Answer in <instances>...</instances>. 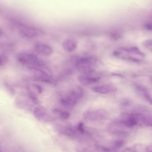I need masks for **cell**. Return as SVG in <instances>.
Masks as SVG:
<instances>
[{"label": "cell", "instance_id": "1", "mask_svg": "<svg viewBox=\"0 0 152 152\" xmlns=\"http://www.w3.org/2000/svg\"><path fill=\"white\" fill-rule=\"evenodd\" d=\"M17 59L19 63L23 64L30 65L33 67H42L45 65L43 60L31 53L20 54L18 56Z\"/></svg>", "mask_w": 152, "mask_h": 152}, {"label": "cell", "instance_id": "2", "mask_svg": "<svg viewBox=\"0 0 152 152\" xmlns=\"http://www.w3.org/2000/svg\"><path fill=\"white\" fill-rule=\"evenodd\" d=\"M35 70L34 79L39 81L51 84H55V81L47 71V69L34 67Z\"/></svg>", "mask_w": 152, "mask_h": 152}, {"label": "cell", "instance_id": "3", "mask_svg": "<svg viewBox=\"0 0 152 152\" xmlns=\"http://www.w3.org/2000/svg\"><path fill=\"white\" fill-rule=\"evenodd\" d=\"M71 62L75 66L78 64H85L93 66L97 63L98 58L94 56H75L72 57Z\"/></svg>", "mask_w": 152, "mask_h": 152}, {"label": "cell", "instance_id": "4", "mask_svg": "<svg viewBox=\"0 0 152 152\" xmlns=\"http://www.w3.org/2000/svg\"><path fill=\"white\" fill-rule=\"evenodd\" d=\"M33 114L36 118L43 122H50L53 120L52 116L45 109L42 107L35 108L34 110Z\"/></svg>", "mask_w": 152, "mask_h": 152}, {"label": "cell", "instance_id": "5", "mask_svg": "<svg viewBox=\"0 0 152 152\" xmlns=\"http://www.w3.org/2000/svg\"><path fill=\"white\" fill-rule=\"evenodd\" d=\"M101 78L98 76L89 75H83L79 76L78 80L79 83L83 86H86L98 82Z\"/></svg>", "mask_w": 152, "mask_h": 152}, {"label": "cell", "instance_id": "6", "mask_svg": "<svg viewBox=\"0 0 152 152\" xmlns=\"http://www.w3.org/2000/svg\"><path fill=\"white\" fill-rule=\"evenodd\" d=\"M20 33L23 36L28 38H32L38 35L40 31L36 29L20 25L19 26Z\"/></svg>", "mask_w": 152, "mask_h": 152}, {"label": "cell", "instance_id": "7", "mask_svg": "<svg viewBox=\"0 0 152 152\" xmlns=\"http://www.w3.org/2000/svg\"><path fill=\"white\" fill-rule=\"evenodd\" d=\"M35 51L42 56H48L52 53V48L49 45L43 43H36L34 46Z\"/></svg>", "mask_w": 152, "mask_h": 152}, {"label": "cell", "instance_id": "8", "mask_svg": "<svg viewBox=\"0 0 152 152\" xmlns=\"http://www.w3.org/2000/svg\"><path fill=\"white\" fill-rule=\"evenodd\" d=\"M92 89L95 92L101 94H106L116 91V88L112 85H105L93 86Z\"/></svg>", "mask_w": 152, "mask_h": 152}, {"label": "cell", "instance_id": "9", "mask_svg": "<svg viewBox=\"0 0 152 152\" xmlns=\"http://www.w3.org/2000/svg\"><path fill=\"white\" fill-rule=\"evenodd\" d=\"M62 46L65 51L71 52L74 51L76 48L77 42L74 39H68L63 42Z\"/></svg>", "mask_w": 152, "mask_h": 152}, {"label": "cell", "instance_id": "10", "mask_svg": "<svg viewBox=\"0 0 152 152\" xmlns=\"http://www.w3.org/2000/svg\"><path fill=\"white\" fill-rule=\"evenodd\" d=\"M75 66L77 70L83 75H89L94 73L95 70L93 66L85 64H78Z\"/></svg>", "mask_w": 152, "mask_h": 152}, {"label": "cell", "instance_id": "11", "mask_svg": "<svg viewBox=\"0 0 152 152\" xmlns=\"http://www.w3.org/2000/svg\"><path fill=\"white\" fill-rule=\"evenodd\" d=\"M99 111H88L84 114V117L86 119L94 120L102 117V114Z\"/></svg>", "mask_w": 152, "mask_h": 152}, {"label": "cell", "instance_id": "12", "mask_svg": "<svg viewBox=\"0 0 152 152\" xmlns=\"http://www.w3.org/2000/svg\"><path fill=\"white\" fill-rule=\"evenodd\" d=\"M53 113L58 117L63 119L68 118L70 116L69 113L65 111H64L57 108H55L53 110Z\"/></svg>", "mask_w": 152, "mask_h": 152}, {"label": "cell", "instance_id": "13", "mask_svg": "<svg viewBox=\"0 0 152 152\" xmlns=\"http://www.w3.org/2000/svg\"><path fill=\"white\" fill-rule=\"evenodd\" d=\"M140 123L146 126H152V116L143 114Z\"/></svg>", "mask_w": 152, "mask_h": 152}, {"label": "cell", "instance_id": "14", "mask_svg": "<svg viewBox=\"0 0 152 152\" xmlns=\"http://www.w3.org/2000/svg\"><path fill=\"white\" fill-rule=\"evenodd\" d=\"M64 133L67 136H72L75 134L76 132L73 128L68 127L65 129Z\"/></svg>", "mask_w": 152, "mask_h": 152}, {"label": "cell", "instance_id": "15", "mask_svg": "<svg viewBox=\"0 0 152 152\" xmlns=\"http://www.w3.org/2000/svg\"><path fill=\"white\" fill-rule=\"evenodd\" d=\"M133 148L134 151L142 152L145 151V150H147V147L141 144H137L135 145Z\"/></svg>", "mask_w": 152, "mask_h": 152}, {"label": "cell", "instance_id": "16", "mask_svg": "<svg viewBox=\"0 0 152 152\" xmlns=\"http://www.w3.org/2000/svg\"><path fill=\"white\" fill-rule=\"evenodd\" d=\"M124 143V142L122 140L115 141L113 142V147L114 149H118L123 147Z\"/></svg>", "mask_w": 152, "mask_h": 152}, {"label": "cell", "instance_id": "17", "mask_svg": "<svg viewBox=\"0 0 152 152\" xmlns=\"http://www.w3.org/2000/svg\"><path fill=\"white\" fill-rule=\"evenodd\" d=\"M29 96L32 102L35 104H37L39 101L36 95L32 92L29 93Z\"/></svg>", "mask_w": 152, "mask_h": 152}, {"label": "cell", "instance_id": "18", "mask_svg": "<svg viewBox=\"0 0 152 152\" xmlns=\"http://www.w3.org/2000/svg\"><path fill=\"white\" fill-rule=\"evenodd\" d=\"M144 45L146 48L152 52V40L148 39L145 41Z\"/></svg>", "mask_w": 152, "mask_h": 152}, {"label": "cell", "instance_id": "19", "mask_svg": "<svg viewBox=\"0 0 152 152\" xmlns=\"http://www.w3.org/2000/svg\"><path fill=\"white\" fill-rule=\"evenodd\" d=\"M8 58L6 56L2 55L0 56V65L1 66H3L7 63Z\"/></svg>", "mask_w": 152, "mask_h": 152}, {"label": "cell", "instance_id": "20", "mask_svg": "<svg viewBox=\"0 0 152 152\" xmlns=\"http://www.w3.org/2000/svg\"><path fill=\"white\" fill-rule=\"evenodd\" d=\"M5 86L7 91L11 95L15 94V91L12 88L8 83H5Z\"/></svg>", "mask_w": 152, "mask_h": 152}, {"label": "cell", "instance_id": "21", "mask_svg": "<svg viewBox=\"0 0 152 152\" xmlns=\"http://www.w3.org/2000/svg\"><path fill=\"white\" fill-rule=\"evenodd\" d=\"M83 126V123L82 122H80L79 123L77 126L78 130L81 134H83L85 131Z\"/></svg>", "mask_w": 152, "mask_h": 152}, {"label": "cell", "instance_id": "22", "mask_svg": "<svg viewBox=\"0 0 152 152\" xmlns=\"http://www.w3.org/2000/svg\"><path fill=\"white\" fill-rule=\"evenodd\" d=\"M145 99L150 104H152V97L147 93L143 95Z\"/></svg>", "mask_w": 152, "mask_h": 152}, {"label": "cell", "instance_id": "23", "mask_svg": "<svg viewBox=\"0 0 152 152\" xmlns=\"http://www.w3.org/2000/svg\"><path fill=\"white\" fill-rule=\"evenodd\" d=\"M33 86L39 94H41L42 93V88L41 86L36 84H33Z\"/></svg>", "mask_w": 152, "mask_h": 152}, {"label": "cell", "instance_id": "24", "mask_svg": "<svg viewBox=\"0 0 152 152\" xmlns=\"http://www.w3.org/2000/svg\"><path fill=\"white\" fill-rule=\"evenodd\" d=\"M121 36V35L118 33H114L111 34V37L113 39L116 40L120 38Z\"/></svg>", "mask_w": 152, "mask_h": 152}, {"label": "cell", "instance_id": "25", "mask_svg": "<svg viewBox=\"0 0 152 152\" xmlns=\"http://www.w3.org/2000/svg\"><path fill=\"white\" fill-rule=\"evenodd\" d=\"M129 102L128 100L126 99L123 100L122 102V104L124 106H126L129 104Z\"/></svg>", "mask_w": 152, "mask_h": 152}, {"label": "cell", "instance_id": "26", "mask_svg": "<svg viewBox=\"0 0 152 152\" xmlns=\"http://www.w3.org/2000/svg\"><path fill=\"white\" fill-rule=\"evenodd\" d=\"M102 150L104 151L109 152V151H110V149L109 148H107L103 147L102 148Z\"/></svg>", "mask_w": 152, "mask_h": 152}]
</instances>
